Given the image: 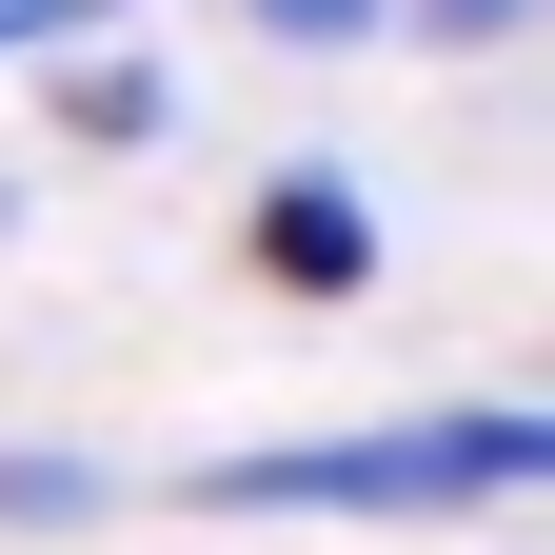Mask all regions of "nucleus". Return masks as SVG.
Listing matches in <instances>:
<instances>
[{
  "label": "nucleus",
  "instance_id": "obj_1",
  "mask_svg": "<svg viewBox=\"0 0 555 555\" xmlns=\"http://www.w3.org/2000/svg\"><path fill=\"white\" fill-rule=\"evenodd\" d=\"M179 496L198 516H496V496H555V397H416L358 437H238Z\"/></svg>",
  "mask_w": 555,
  "mask_h": 555
},
{
  "label": "nucleus",
  "instance_id": "obj_2",
  "mask_svg": "<svg viewBox=\"0 0 555 555\" xmlns=\"http://www.w3.org/2000/svg\"><path fill=\"white\" fill-rule=\"evenodd\" d=\"M238 258L278 278V298H358V278H377V198L337 179V159H298V179H258V219H238Z\"/></svg>",
  "mask_w": 555,
  "mask_h": 555
},
{
  "label": "nucleus",
  "instance_id": "obj_3",
  "mask_svg": "<svg viewBox=\"0 0 555 555\" xmlns=\"http://www.w3.org/2000/svg\"><path fill=\"white\" fill-rule=\"evenodd\" d=\"M60 139H100V159H139V139H179V80L139 40H60Z\"/></svg>",
  "mask_w": 555,
  "mask_h": 555
},
{
  "label": "nucleus",
  "instance_id": "obj_4",
  "mask_svg": "<svg viewBox=\"0 0 555 555\" xmlns=\"http://www.w3.org/2000/svg\"><path fill=\"white\" fill-rule=\"evenodd\" d=\"M100 516H139L119 456H80V437H0V535H100Z\"/></svg>",
  "mask_w": 555,
  "mask_h": 555
},
{
  "label": "nucleus",
  "instance_id": "obj_5",
  "mask_svg": "<svg viewBox=\"0 0 555 555\" xmlns=\"http://www.w3.org/2000/svg\"><path fill=\"white\" fill-rule=\"evenodd\" d=\"M238 40H278V60H358V40H397V0H238Z\"/></svg>",
  "mask_w": 555,
  "mask_h": 555
},
{
  "label": "nucleus",
  "instance_id": "obj_6",
  "mask_svg": "<svg viewBox=\"0 0 555 555\" xmlns=\"http://www.w3.org/2000/svg\"><path fill=\"white\" fill-rule=\"evenodd\" d=\"M397 40H437V60H496V40H535V0H397Z\"/></svg>",
  "mask_w": 555,
  "mask_h": 555
},
{
  "label": "nucleus",
  "instance_id": "obj_7",
  "mask_svg": "<svg viewBox=\"0 0 555 555\" xmlns=\"http://www.w3.org/2000/svg\"><path fill=\"white\" fill-rule=\"evenodd\" d=\"M535 21H555V0H535Z\"/></svg>",
  "mask_w": 555,
  "mask_h": 555
}]
</instances>
